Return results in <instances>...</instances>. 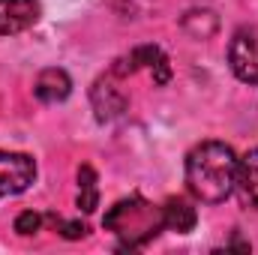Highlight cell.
Returning <instances> with one entry per match:
<instances>
[{"label":"cell","instance_id":"cell-1","mask_svg":"<svg viewBox=\"0 0 258 255\" xmlns=\"http://www.w3.org/2000/svg\"><path fill=\"white\" fill-rule=\"evenodd\" d=\"M237 180V156L222 141H204L186 156V186L204 204H222Z\"/></svg>","mask_w":258,"mask_h":255},{"label":"cell","instance_id":"cell-2","mask_svg":"<svg viewBox=\"0 0 258 255\" xmlns=\"http://www.w3.org/2000/svg\"><path fill=\"white\" fill-rule=\"evenodd\" d=\"M102 225L120 240L123 249H141L165 228V219H162V207L144 201L141 195H129L120 198L114 207H108Z\"/></svg>","mask_w":258,"mask_h":255},{"label":"cell","instance_id":"cell-3","mask_svg":"<svg viewBox=\"0 0 258 255\" xmlns=\"http://www.w3.org/2000/svg\"><path fill=\"white\" fill-rule=\"evenodd\" d=\"M36 180V162L27 153L0 150V198L18 195Z\"/></svg>","mask_w":258,"mask_h":255},{"label":"cell","instance_id":"cell-4","mask_svg":"<svg viewBox=\"0 0 258 255\" xmlns=\"http://www.w3.org/2000/svg\"><path fill=\"white\" fill-rule=\"evenodd\" d=\"M228 63L231 72L246 81V84H258V36L252 30H237L228 48Z\"/></svg>","mask_w":258,"mask_h":255},{"label":"cell","instance_id":"cell-5","mask_svg":"<svg viewBox=\"0 0 258 255\" xmlns=\"http://www.w3.org/2000/svg\"><path fill=\"white\" fill-rule=\"evenodd\" d=\"M39 18V0H0V36L27 30Z\"/></svg>","mask_w":258,"mask_h":255},{"label":"cell","instance_id":"cell-6","mask_svg":"<svg viewBox=\"0 0 258 255\" xmlns=\"http://www.w3.org/2000/svg\"><path fill=\"white\" fill-rule=\"evenodd\" d=\"M90 102H93V111H96V120L99 123H111L117 120L123 111H126V96L111 84V78H99L90 90Z\"/></svg>","mask_w":258,"mask_h":255},{"label":"cell","instance_id":"cell-7","mask_svg":"<svg viewBox=\"0 0 258 255\" xmlns=\"http://www.w3.org/2000/svg\"><path fill=\"white\" fill-rule=\"evenodd\" d=\"M33 93L39 102H63L66 96L72 93V78L66 75L63 69L51 66V69H42L36 84H33Z\"/></svg>","mask_w":258,"mask_h":255},{"label":"cell","instance_id":"cell-8","mask_svg":"<svg viewBox=\"0 0 258 255\" xmlns=\"http://www.w3.org/2000/svg\"><path fill=\"white\" fill-rule=\"evenodd\" d=\"M234 189L240 195L243 204L255 207L258 210V147L249 150L243 159H237V180H234Z\"/></svg>","mask_w":258,"mask_h":255},{"label":"cell","instance_id":"cell-9","mask_svg":"<svg viewBox=\"0 0 258 255\" xmlns=\"http://www.w3.org/2000/svg\"><path fill=\"white\" fill-rule=\"evenodd\" d=\"M162 219H165V228L186 234V231L195 228V219H198V216H195V207H189L183 198H171V201L162 207Z\"/></svg>","mask_w":258,"mask_h":255},{"label":"cell","instance_id":"cell-10","mask_svg":"<svg viewBox=\"0 0 258 255\" xmlns=\"http://www.w3.org/2000/svg\"><path fill=\"white\" fill-rule=\"evenodd\" d=\"M180 24H183V30H186L192 39H210V36L216 33V27H219L216 15H213L210 9H192V12H186Z\"/></svg>","mask_w":258,"mask_h":255},{"label":"cell","instance_id":"cell-11","mask_svg":"<svg viewBox=\"0 0 258 255\" xmlns=\"http://www.w3.org/2000/svg\"><path fill=\"white\" fill-rule=\"evenodd\" d=\"M39 225H42V216H39V213H33V210H24V213H18V219H15V231H18L21 237L36 234V231H39Z\"/></svg>","mask_w":258,"mask_h":255},{"label":"cell","instance_id":"cell-12","mask_svg":"<svg viewBox=\"0 0 258 255\" xmlns=\"http://www.w3.org/2000/svg\"><path fill=\"white\" fill-rule=\"evenodd\" d=\"M96 204H99V192H96V186H81V189H78V207H81L84 213H93Z\"/></svg>","mask_w":258,"mask_h":255},{"label":"cell","instance_id":"cell-13","mask_svg":"<svg viewBox=\"0 0 258 255\" xmlns=\"http://www.w3.org/2000/svg\"><path fill=\"white\" fill-rule=\"evenodd\" d=\"M150 72H153V81H156V84H168V78H171V66H168V57L162 54L156 63L150 66Z\"/></svg>","mask_w":258,"mask_h":255},{"label":"cell","instance_id":"cell-14","mask_svg":"<svg viewBox=\"0 0 258 255\" xmlns=\"http://www.w3.org/2000/svg\"><path fill=\"white\" fill-rule=\"evenodd\" d=\"M60 231H63V237H69V240H78V237L87 234V228L81 222H60Z\"/></svg>","mask_w":258,"mask_h":255}]
</instances>
